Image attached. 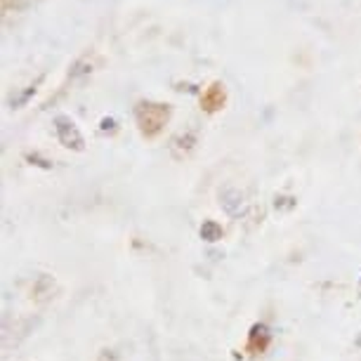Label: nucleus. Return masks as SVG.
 Masks as SVG:
<instances>
[{
    "instance_id": "1",
    "label": "nucleus",
    "mask_w": 361,
    "mask_h": 361,
    "mask_svg": "<svg viewBox=\"0 0 361 361\" xmlns=\"http://www.w3.org/2000/svg\"><path fill=\"white\" fill-rule=\"evenodd\" d=\"M57 123H59V135H62L64 145H66V147H76V149H80V137H78L76 128H73V126L69 123V121H64V118H59Z\"/></svg>"
},
{
    "instance_id": "2",
    "label": "nucleus",
    "mask_w": 361,
    "mask_h": 361,
    "mask_svg": "<svg viewBox=\"0 0 361 361\" xmlns=\"http://www.w3.org/2000/svg\"><path fill=\"white\" fill-rule=\"evenodd\" d=\"M201 238H203V241H208V243L220 241V238H222V227L217 222H213V220L203 222L201 224Z\"/></svg>"
}]
</instances>
